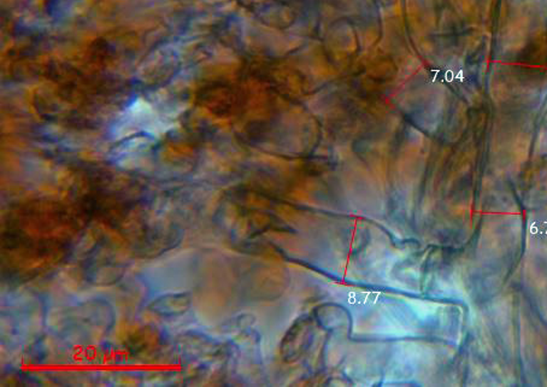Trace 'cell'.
<instances>
[{"label":"cell","instance_id":"cell-1","mask_svg":"<svg viewBox=\"0 0 547 387\" xmlns=\"http://www.w3.org/2000/svg\"><path fill=\"white\" fill-rule=\"evenodd\" d=\"M190 304V298L188 294H170V296L157 299L152 304L153 308L152 310L164 316H170V315L183 314Z\"/></svg>","mask_w":547,"mask_h":387}]
</instances>
